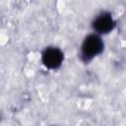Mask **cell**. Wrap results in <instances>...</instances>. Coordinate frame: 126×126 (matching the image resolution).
Here are the masks:
<instances>
[{
  "instance_id": "cell-1",
  "label": "cell",
  "mask_w": 126,
  "mask_h": 126,
  "mask_svg": "<svg viewBox=\"0 0 126 126\" xmlns=\"http://www.w3.org/2000/svg\"><path fill=\"white\" fill-rule=\"evenodd\" d=\"M103 49L102 39L95 33L89 34L85 37L81 46V57L85 62L92 60L94 56L98 55Z\"/></svg>"
},
{
  "instance_id": "cell-2",
  "label": "cell",
  "mask_w": 126,
  "mask_h": 126,
  "mask_svg": "<svg viewBox=\"0 0 126 126\" xmlns=\"http://www.w3.org/2000/svg\"><path fill=\"white\" fill-rule=\"evenodd\" d=\"M41 60L47 68L57 69L63 62V53L57 47H47L42 52Z\"/></svg>"
},
{
  "instance_id": "cell-3",
  "label": "cell",
  "mask_w": 126,
  "mask_h": 126,
  "mask_svg": "<svg viewBox=\"0 0 126 126\" xmlns=\"http://www.w3.org/2000/svg\"><path fill=\"white\" fill-rule=\"evenodd\" d=\"M115 27V21L110 13L103 12L99 14L93 22V29L97 33H107Z\"/></svg>"
}]
</instances>
